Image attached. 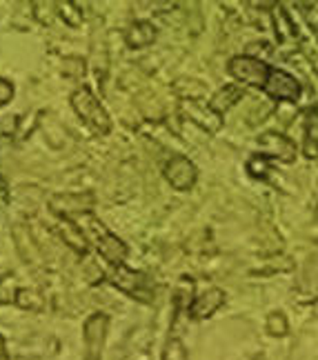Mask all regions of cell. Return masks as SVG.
<instances>
[{"instance_id": "obj_14", "label": "cell", "mask_w": 318, "mask_h": 360, "mask_svg": "<svg viewBox=\"0 0 318 360\" xmlns=\"http://www.w3.org/2000/svg\"><path fill=\"white\" fill-rule=\"evenodd\" d=\"M245 96V91L238 87V85H227V87H223V89H218L214 96H212V101H210V107L214 109L216 114H220L223 116L229 107H234L236 105L241 98Z\"/></svg>"}, {"instance_id": "obj_4", "label": "cell", "mask_w": 318, "mask_h": 360, "mask_svg": "<svg viewBox=\"0 0 318 360\" xmlns=\"http://www.w3.org/2000/svg\"><path fill=\"white\" fill-rule=\"evenodd\" d=\"M89 233L94 236V240H96V249H98V254L109 262V265H114V267H118V265H125V258H127V245L122 243L118 236H114L112 231H107L105 227H103V223H98L96 218H91L89 216Z\"/></svg>"}, {"instance_id": "obj_24", "label": "cell", "mask_w": 318, "mask_h": 360, "mask_svg": "<svg viewBox=\"0 0 318 360\" xmlns=\"http://www.w3.org/2000/svg\"><path fill=\"white\" fill-rule=\"evenodd\" d=\"M254 360H267V358H265V356H256Z\"/></svg>"}, {"instance_id": "obj_7", "label": "cell", "mask_w": 318, "mask_h": 360, "mask_svg": "<svg viewBox=\"0 0 318 360\" xmlns=\"http://www.w3.org/2000/svg\"><path fill=\"white\" fill-rule=\"evenodd\" d=\"M265 91L269 98L274 101H283V103H296L300 98V82L296 80V76H292L285 69H276L267 80Z\"/></svg>"}, {"instance_id": "obj_17", "label": "cell", "mask_w": 318, "mask_h": 360, "mask_svg": "<svg viewBox=\"0 0 318 360\" xmlns=\"http://www.w3.org/2000/svg\"><path fill=\"white\" fill-rule=\"evenodd\" d=\"M267 331H269V336H276V338H283L287 334L289 325H287V318L283 311H272L267 316Z\"/></svg>"}, {"instance_id": "obj_21", "label": "cell", "mask_w": 318, "mask_h": 360, "mask_svg": "<svg viewBox=\"0 0 318 360\" xmlns=\"http://www.w3.org/2000/svg\"><path fill=\"white\" fill-rule=\"evenodd\" d=\"M13 82H9L7 78H0V107H5L11 98H13Z\"/></svg>"}, {"instance_id": "obj_16", "label": "cell", "mask_w": 318, "mask_h": 360, "mask_svg": "<svg viewBox=\"0 0 318 360\" xmlns=\"http://www.w3.org/2000/svg\"><path fill=\"white\" fill-rule=\"evenodd\" d=\"M13 302H16L20 309H27V311H43V307H45L43 296H40L38 292H34V289H27V287L16 289Z\"/></svg>"}, {"instance_id": "obj_3", "label": "cell", "mask_w": 318, "mask_h": 360, "mask_svg": "<svg viewBox=\"0 0 318 360\" xmlns=\"http://www.w3.org/2000/svg\"><path fill=\"white\" fill-rule=\"evenodd\" d=\"M109 283H112L116 289H120L122 294H127L129 298H136L141 302L154 300V287H151V281L145 274L127 269L125 265H118L112 274H109Z\"/></svg>"}, {"instance_id": "obj_9", "label": "cell", "mask_w": 318, "mask_h": 360, "mask_svg": "<svg viewBox=\"0 0 318 360\" xmlns=\"http://www.w3.org/2000/svg\"><path fill=\"white\" fill-rule=\"evenodd\" d=\"M258 145H260V154L265 158H274L281 162L296 160V145L283 134H274V131L262 134L258 138Z\"/></svg>"}, {"instance_id": "obj_13", "label": "cell", "mask_w": 318, "mask_h": 360, "mask_svg": "<svg viewBox=\"0 0 318 360\" xmlns=\"http://www.w3.org/2000/svg\"><path fill=\"white\" fill-rule=\"evenodd\" d=\"M154 40H156V27L147 20H136L125 32V43L132 49L147 47V45L154 43Z\"/></svg>"}, {"instance_id": "obj_2", "label": "cell", "mask_w": 318, "mask_h": 360, "mask_svg": "<svg viewBox=\"0 0 318 360\" xmlns=\"http://www.w3.org/2000/svg\"><path fill=\"white\" fill-rule=\"evenodd\" d=\"M227 72L234 80L256 89H265L274 67L256 56H234L227 65Z\"/></svg>"}, {"instance_id": "obj_12", "label": "cell", "mask_w": 318, "mask_h": 360, "mask_svg": "<svg viewBox=\"0 0 318 360\" xmlns=\"http://www.w3.org/2000/svg\"><path fill=\"white\" fill-rule=\"evenodd\" d=\"M58 231H61L63 240H65L69 247H72L76 254H80V256H85V254H87V249H89L87 236L82 233V227L76 225L72 218H61V220H58Z\"/></svg>"}, {"instance_id": "obj_22", "label": "cell", "mask_w": 318, "mask_h": 360, "mask_svg": "<svg viewBox=\"0 0 318 360\" xmlns=\"http://www.w3.org/2000/svg\"><path fill=\"white\" fill-rule=\"evenodd\" d=\"M7 358V352H5V340L3 336H0V360H5Z\"/></svg>"}, {"instance_id": "obj_1", "label": "cell", "mask_w": 318, "mask_h": 360, "mask_svg": "<svg viewBox=\"0 0 318 360\" xmlns=\"http://www.w3.org/2000/svg\"><path fill=\"white\" fill-rule=\"evenodd\" d=\"M72 107H74L76 116L82 122H85V127L94 136H107L109 129H112V120H109V114L105 112V107L91 94L89 87H80V89H76L72 94Z\"/></svg>"}, {"instance_id": "obj_11", "label": "cell", "mask_w": 318, "mask_h": 360, "mask_svg": "<svg viewBox=\"0 0 318 360\" xmlns=\"http://www.w3.org/2000/svg\"><path fill=\"white\" fill-rule=\"evenodd\" d=\"M223 304H225V292L218 287H212V289H207V292H203L201 296L193 298V302L187 309V316L191 321H205V318L214 316Z\"/></svg>"}, {"instance_id": "obj_8", "label": "cell", "mask_w": 318, "mask_h": 360, "mask_svg": "<svg viewBox=\"0 0 318 360\" xmlns=\"http://www.w3.org/2000/svg\"><path fill=\"white\" fill-rule=\"evenodd\" d=\"M94 207V193H56L51 198V212H56L61 218H72L76 214H89Z\"/></svg>"}, {"instance_id": "obj_19", "label": "cell", "mask_w": 318, "mask_h": 360, "mask_svg": "<svg viewBox=\"0 0 318 360\" xmlns=\"http://www.w3.org/2000/svg\"><path fill=\"white\" fill-rule=\"evenodd\" d=\"M165 360H189L187 349L181 338H172L167 342V349H165Z\"/></svg>"}, {"instance_id": "obj_5", "label": "cell", "mask_w": 318, "mask_h": 360, "mask_svg": "<svg viewBox=\"0 0 318 360\" xmlns=\"http://www.w3.org/2000/svg\"><path fill=\"white\" fill-rule=\"evenodd\" d=\"M109 318L105 314H91L85 325H82V340H85V354L87 360H101V354L105 349Z\"/></svg>"}, {"instance_id": "obj_20", "label": "cell", "mask_w": 318, "mask_h": 360, "mask_svg": "<svg viewBox=\"0 0 318 360\" xmlns=\"http://www.w3.org/2000/svg\"><path fill=\"white\" fill-rule=\"evenodd\" d=\"M247 172H250L254 178H265L267 176V158L262 154H256L247 162Z\"/></svg>"}, {"instance_id": "obj_15", "label": "cell", "mask_w": 318, "mask_h": 360, "mask_svg": "<svg viewBox=\"0 0 318 360\" xmlns=\"http://www.w3.org/2000/svg\"><path fill=\"white\" fill-rule=\"evenodd\" d=\"M303 154L310 160L318 158V109H312L305 120V138H303Z\"/></svg>"}, {"instance_id": "obj_10", "label": "cell", "mask_w": 318, "mask_h": 360, "mask_svg": "<svg viewBox=\"0 0 318 360\" xmlns=\"http://www.w3.org/2000/svg\"><path fill=\"white\" fill-rule=\"evenodd\" d=\"M181 112L207 134H216L220 127H223V118H220V114L214 112V109L210 107V103L203 105L198 101H183Z\"/></svg>"}, {"instance_id": "obj_23", "label": "cell", "mask_w": 318, "mask_h": 360, "mask_svg": "<svg viewBox=\"0 0 318 360\" xmlns=\"http://www.w3.org/2000/svg\"><path fill=\"white\" fill-rule=\"evenodd\" d=\"M0 191H5V183H3V178H0Z\"/></svg>"}, {"instance_id": "obj_18", "label": "cell", "mask_w": 318, "mask_h": 360, "mask_svg": "<svg viewBox=\"0 0 318 360\" xmlns=\"http://www.w3.org/2000/svg\"><path fill=\"white\" fill-rule=\"evenodd\" d=\"M61 9V18L69 25V27H80L82 25V11L76 3H58Z\"/></svg>"}, {"instance_id": "obj_6", "label": "cell", "mask_w": 318, "mask_h": 360, "mask_svg": "<svg viewBox=\"0 0 318 360\" xmlns=\"http://www.w3.org/2000/svg\"><path fill=\"white\" fill-rule=\"evenodd\" d=\"M165 178L176 191H189L198 180V169L187 156H172L165 165Z\"/></svg>"}]
</instances>
